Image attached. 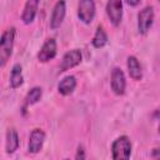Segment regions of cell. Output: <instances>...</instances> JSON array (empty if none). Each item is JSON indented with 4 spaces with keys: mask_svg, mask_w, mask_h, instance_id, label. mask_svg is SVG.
Returning a JSON list of instances; mask_svg holds the SVG:
<instances>
[{
    "mask_svg": "<svg viewBox=\"0 0 160 160\" xmlns=\"http://www.w3.org/2000/svg\"><path fill=\"white\" fill-rule=\"evenodd\" d=\"M15 28H8L0 36V68L5 66L12 55L15 41Z\"/></svg>",
    "mask_w": 160,
    "mask_h": 160,
    "instance_id": "obj_1",
    "label": "cell"
},
{
    "mask_svg": "<svg viewBox=\"0 0 160 160\" xmlns=\"http://www.w3.org/2000/svg\"><path fill=\"white\" fill-rule=\"evenodd\" d=\"M131 141L126 135L116 138L111 144V156L115 160H128L131 155Z\"/></svg>",
    "mask_w": 160,
    "mask_h": 160,
    "instance_id": "obj_2",
    "label": "cell"
},
{
    "mask_svg": "<svg viewBox=\"0 0 160 160\" xmlns=\"http://www.w3.org/2000/svg\"><path fill=\"white\" fill-rule=\"evenodd\" d=\"M154 8L152 6H145L140 12L138 14V30L141 35L148 34V31L151 29L154 22Z\"/></svg>",
    "mask_w": 160,
    "mask_h": 160,
    "instance_id": "obj_3",
    "label": "cell"
},
{
    "mask_svg": "<svg viewBox=\"0 0 160 160\" xmlns=\"http://www.w3.org/2000/svg\"><path fill=\"white\" fill-rule=\"evenodd\" d=\"M95 12H96V8H95V1L94 0H79L78 18L84 24L92 22L94 18H95Z\"/></svg>",
    "mask_w": 160,
    "mask_h": 160,
    "instance_id": "obj_4",
    "label": "cell"
},
{
    "mask_svg": "<svg viewBox=\"0 0 160 160\" xmlns=\"http://www.w3.org/2000/svg\"><path fill=\"white\" fill-rule=\"evenodd\" d=\"M110 86L115 95H124L126 89V79L125 74L120 68H114L110 75Z\"/></svg>",
    "mask_w": 160,
    "mask_h": 160,
    "instance_id": "obj_5",
    "label": "cell"
},
{
    "mask_svg": "<svg viewBox=\"0 0 160 160\" xmlns=\"http://www.w3.org/2000/svg\"><path fill=\"white\" fill-rule=\"evenodd\" d=\"M105 10L110 22L114 26L120 25L122 19V0H108Z\"/></svg>",
    "mask_w": 160,
    "mask_h": 160,
    "instance_id": "obj_6",
    "label": "cell"
},
{
    "mask_svg": "<svg viewBox=\"0 0 160 160\" xmlns=\"http://www.w3.org/2000/svg\"><path fill=\"white\" fill-rule=\"evenodd\" d=\"M81 59H82V55L79 49H72V50L65 52L61 59L60 66H59L60 71L64 72V71H68V70L78 66L81 62Z\"/></svg>",
    "mask_w": 160,
    "mask_h": 160,
    "instance_id": "obj_7",
    "label": "cell"
},
{
    "mask_svg": "<svg viewBox=\"0 0 160 160\" xmlns=\"http://www.w3.org/2000/svg\"><path fill=\"white\" fill-rule=\"evenodd\" d=\"M56 52H58L56 40L54 38L46 39V41L42 44V46L38 52V60L40 62H48L56 56Z\"/></svg>",
    "mask_w": 160,
    "mask_h": 160,
    "instance_id": "obj_8",
    "label": "cell"
},
{
    "mask_svg": "<svg viewBox=\"0 0 160 160\" xmlns=\"http://www.w3.org/2000/svg\"><path fill=\"white\" fill-rule=\"evenodd\" d=\"M46 134L41 129H34L30 132L29 136V144H28V151L30 154H38L42 149L44 141H45Z\"/></svg>",
    "mask_w": 160,
    "mask_h": 160,
    "instance_id": "obj_9",
    "label": "cell"
},
{
    "mask_svg": "<svg viewBox=\"0 0 160 160\" xmlns=\"http://www.w3.org/2000/svg\"><path fill=\"white\" fill-rule=\"evenodd\" d=\"M66 15V4L64 0H59L50 15V28L52 30H56L58 28H60V25L62 24L64 19Z\"/></svg>",
    "mask_w": 160,
    "mask_h": 160,
    "instance_id": "obj_10",
    "label": "cell"
},
{
    "mask_svg": "<svg viewBox=\"0 0 160 160\" xmlns=\"http://www.w3.org/2000/svg\"><path fill=\"white\" fill-rule=\"evenodd\" d=\"M39 4H40V0H26L22 14H21V20L24 24H31L35 20Z\"/></svg>",
    "mask_w": 160,
    "mask_h": 160,
    "instance_id": "obj_11",
    "label": "cell"
},
{
    "mask_svg": "<svg viewBox=\"0 0 160 160\" xmlns=\"http://www.w3.org/2000/svg\"><path fill=\"white\" fill-rule=\"evenodd\" d=\"M126 65H128V71H129V75L132 80L135 81H139L142 79V69H141V65L139 62V60L130 55L128 58V61H126Z\"/></svg>",
    "mask_w": 160,
    "mask_h": 160,
    "instance_id": "obj_12",
    "label": "cell"
},
{
    "mask_svg": "<svg viewBox=\"0 0 160 160\" xmlns=\"http://www.w3.org/2000/svg\"><path fill=\"white\" fill-rule=\"evenodd\" d=\"M19 148V135L14 128L8 129L5 138V150L6 154H14Z\"/></svg>",
    "mask_w": 160,
    "mask_h": 160,
    "instance_id": "obj_13",
    "label": "cell"
},
{
    "mask_svg": "<svg viewBox=\"0 0 160 160\" xmlns=\"http://www.w3.org/2000/svg\"><path fill=\"white\" fill-rule=\"evenodd\" d=\"M75 88H76V79H75V76L68 75L64 79H61V81L59 82L58 91H59V94H61L64 96H68V95H70L75 90Z\"/></svg>",
    "mask_w": 160,
    "mask_h": 160,
    "instance_id": "obj_14",
    "label": "cell"
},
{
    "mask_svg": "<svg viewBox=\"0 0 160 160\" xmlns=\"http://www.w3.org/2000/svg\"><path fill=\"white\" fill-rule=\"evenodd\" d=\"M24 82V76H22V66L20 64H15L11 69L10 72V80L9 84L12 89H18L22 85Z\"/></svg>",
    "mask_w": 160,
    "mask_h": 160,
    "instance_id": "obj_15",
    "label": "cell"
},
{
    "mask_svg": "<svg viewBox=\"0 0 160 160\" xmlns=\"http://www.w3.org/2000/svg\"><path fill=\"white\" fill-rule=\"evenodd\" d=\"M108 40H109L108 39V34L104 30V28L102 26H98V29H96V31L94 34V38L91 40L92 46L96 48V49H101L108 44Z\"/></svg>",
    "mask_w": 160,
    "mask_h": 160,
    "instance_id": "obj_16",
    "label": "cell"
},
{
    "mask_svg": "<svg viewBox=\"0 0 160 160\" xmlns=\"http://www.w3.org/2000/svg\"><path fill=\"white\" fill-rule=\"evenodd\" d=\"M41 96H42V89L40 86L31 88L25 96V106H30V105L36 104L41 99Z\"/></svg>",
    "mask_w": 160,
    "mask_h": 160,
    "instance_id": "obj_17",
    "label": "cell"
},
{
    "mask_svg": "<svg viewBox=\"0 0 160 160\" xmlns=\"http://www.w3.org/2000/svg\"><path fill=\"white\" fill-rule=\"evenodd\" d=\"M86 158V155H85V150H84V148L81 146V145H79V148H78V152H76V155H75V159H85Z\"/></svg>",
    "mask_w": 160,
    "mask_h": 160,
    "instance_id": "obj_18",
    "label": "cell"
},
{
    "mask_svg": "<svg viewBox=\"0 0 160 160\" xmlns=\"http://www.w3.org/2000/svg\"><path fill=\"white\" fill-rule=\"evenodd\" d=\"M129 6H138L140 4V0H125Z\"/></svg>",
    "mask_w": 160,
    "mask_h": 160,
    "instance_id": "obj_19",
    "label": "cell"
},
{
    "mask_svg": "<svg viewBox=\"0 0 160 160\" xmlns=\"http://www.w3.org/2000/svg\"><path fill=\"white\" fill-rule=\"evenodd\" d=\"M159 151H160L159 149H154V154H152V156H154V158H158V156H159V155H158Z\"/></svg>",
    "mask_w": 160,
    "mask_h": 160,
    "instance_id": "obj_20",
    "label": "cell"
}]
</instances>
